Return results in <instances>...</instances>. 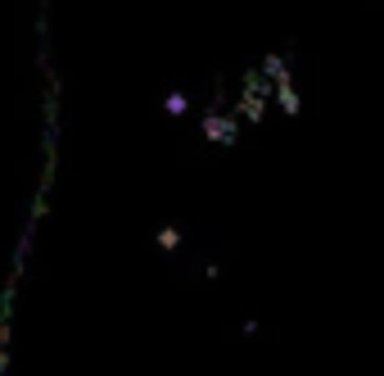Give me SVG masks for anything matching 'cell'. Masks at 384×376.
<instances>
[{"mask_svg":"<svg viewBox=\"0 0 384 376\" xmlns=\"http://www.w3.org/2000/svg\"><path fill=\"white\" fill-rule=\"evenodd\" d=\"M176 240H181V236H176V231H172V227H167V231H159V245H163V249H172V245H176Z\"/></svg>","mask_w":384,"mask_h":376,"instance_id":"cell-1","label":"cell"}]
</instances>
